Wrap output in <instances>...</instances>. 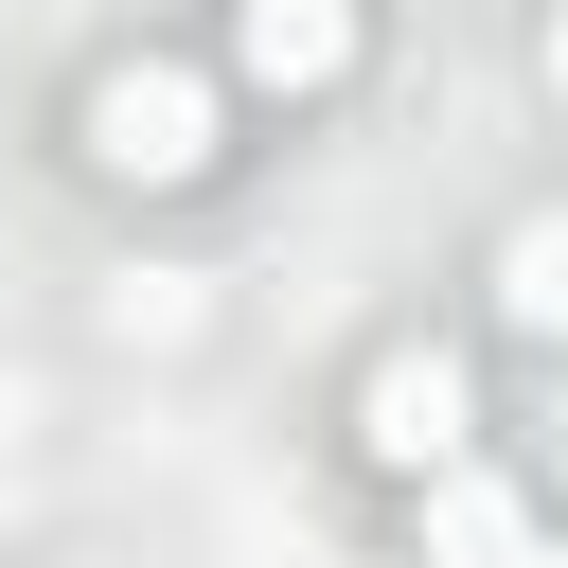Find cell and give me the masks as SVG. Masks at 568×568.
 I'll return each mask as SVG.
<instances>
[{
	"label": "cell",
	"mask_w": 568,
	"mask_h": 568,
	"mask_svg": "<svg viewBox=\"0 0 568 568\" xmlns=\"http://www.w3.org/2000/svg\"><path fill=\"white\" fill-rule=\"evenodd\" d=\"M231 71H248L266 106H320V89L355 71V0H231Z\"/></svg>",
	"instance_id": "3"
},
{
	"label": "cell",
	"mask_w": 568,
	"mask_h": 568,
	"mask_svg": "<svg viewBox=\"0 0 568 568\" xmlns=\"http://www.w3.org/2000/svg\"><path fill=\"white\" fill-rule=\"evenodd\" d=\"M408 515H426V568H497V550L532 532V497H515L479 444H462V462H426V479H408Z\"/></svg>",
	"instance_id": "4"
},
{
	"label": "cell",
	"mask_w": 568,
	"mask_h": 568,
	"mask_svg": "<svg viewBox=\"0 0 568 568\" xmlns=\"http://www.w3.org/2000/svg\"><path fill=\"white\" fill-rule=\"evenodd\" d=\"M497 568H568V550H550V532H515V550H497Z\"/></svg>",
	"instance_id": "7"
},
{
	"label": "cell",
	"mask_w": 568,
	"mask_h": 568,
	"mask_svg": "<svg viewBox=\"0 0 568 568\" xmlns=\"http://www.w3.org/2000/svg\"><path fill=\"white\" fill-rule=\"evenodd\" d=\"M462 444H479L462 355H444V337H390V355L355 373V462H373V479H426V462H462Z\"/></svg>",
	"instance_id": "2"
},
{
	"label": "cell",
	"mask_w": 568,
	"mask_h": 568,
	"mask_svg": "<svg viewBox=\"0 0 568 568\" xmlns=\"http://www.w3.org/2000/svg\"><path fill=\"white\" fill-rule=\"evenodd\" d=\"M53 568H89V550H53Z\"/></svg>",
	"instance_id": "8"
},
{
	"label": "cell",
	"mask_w": 568,
	"mask_h": 568,
	"mask_svg": "<svg viewBox=\"0 0 568 568\" xmlns=\"http://www.w3.org/2000/svg\"><path fill=\"white\" fill-rule=\"evenodd\" d=\"M89 160H106L124 195H195V178H213V71L106 53V71H89Z\"/></svg>",
	"instance_id": "1"
},
{
	"label": "cell",
	"mask_w": 568,
	"mask_h": 568,
	"mask_svg": "<svg viewBox=\"0 0 568 568\" xmlns=\"http://www.w3.org/2000/svg\"><path fill=\"white\" fill-rule=\"evenodd\" d=\"M532 71H550V106H568V0H550V36H532Z\"/></svg>",
	"instance_id": "6"
},
{
	"label": "cell",
	"mask_w": 568,
	"mask_h": 568,
	"mask_svg": "<svg viewBox=\"0 0 568 568\" xmlns=\"http://www.w3.org/2000/svg\"><path fill=\"white\" fill-rule=\"evenodd\" d=\"M497 320L515 337H568V213H515L497 231Z\"/></svg>",
	"instance_id": "5"
}]
</instances>
